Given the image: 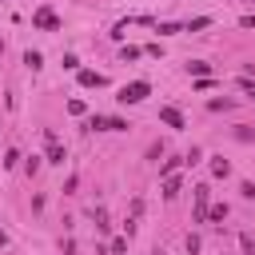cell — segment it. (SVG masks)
<instances>
[{
  "label": "cell",
  "mask_w": 255,
  "mask_h": 255,
  "mask_svg": "<svg viewBox=\"0 0 255 255\" xmlns=\"http://www.w3.org/2000/svg\"><path fill=\"white\" fill-rule=\"evenodd\" d=\"M147 96H151V84H147V80H131V84L120 88L116 100H120V104H139V100H147Z\"/></svg>",
  "instance_id": "obj_1"
},
{
  "label": "cell",
  "mask_w": 255,
  "mask_h": 255,
  "mask_svg": "<svg viewBox=\"0 0 255 255\" xmlns=\"http://www.w3.org/2000/svg\"><path fill=\"white\" fill-rule=\"evenodd\" d=\"M207 211H211V191H207V183H199L195 187V223H207Z\"/></svg>",
  "instance_id": "obj_2"
},
{
  "label": "cell",
  "mask_w": 255,
  "mask_h": 255,
  "mask_svg": "<svg viewBox=\"0 0 255 255\" xmlns=\"http://www.w3.org/2000/svg\"><path fill=\"white\" fill-rule=\"evenodd\" d=\"M32 24H36V28H44V32H52V28H60V16H56L52 8H40V12L32 16Z\"/></svg>",
  "instance_id": "obj_3"
},
{
  "label": "cell",
  "mask_w": 255,
  "mask_h": 255,
  "mask_svg": "<svg viewBox=\"0 0 255 255\" xmlns=\"http://www.w3.org/2000/svg\"><path fill=\"white\" fill-rule=\"evenodd\" d=\"M44 143H48V163H64L68 155H64V143L52 135V131H44Z\"/></svg>",
  "instance_id": "obj_4"
},
{
  "label": "cell",
  "mask_w": 255,
  "mask_h": 255,
  "mask_svg": "<svg viewBox=\"0 0 255 255\" xmlns=\"http://www.w3.org/2000/svg\"><path fill=\"white\" fill-rule=\"evenodd\" d=\"M76 80H80V88H104V84H108L100 72H88V68H80V72H76Z\"/></svg>",
  "instance_id": "obj_5"
},
{
  "label": "cell",
  "mask_w": 255,
  "mask_h": 255,
  "mask_svg": "<svg viewBox=\"0 0 255 255\" xmlns=\"http://www.w3.org/2000/svg\"><path fill=\"white\" fill-rule=\"evenodd\" d=\"M159 120H163L167 128H175V131L183 128V112H179V108H171V104H167V108H159Z\"/></svg>",
  "instance_id": "obj_6"
},
{
  "label": "cell",
  "mask_w": 255,
  "mask_h": 255,
  "mask_svg": "<svg viewBox=\"0 0 255 255\" xmlns=\"http://www.w3.org/2000/svg\"><path fill=\"white\" fill-rule=\"evenodd\" d=\"M211 175H215V179H227V175H231V163H227L223 155H215V159H211Z\"/></svg>",
  "instance_id": "obj_7"
},
{
  "label": "cell",
  "mask_w": 255,
  "mask_h": 255,
  "mask_svg": "<svg viewBox=\"0 0 255 255\" xmlns=\"http://www.w3.org/2000/svg\"><path fill=\"white\" fill-rule=\"evenodd\" d=\"M187 76L203 80V76H211V64H203V60H191V64H187Z\"/></svg>",
  "instance_id": "obj_8"
},
{
  "label": "cell",
  "mask_w": 255,
  "mask_h": 255,
  "mask_svg": "<svg viewBox=\"0 0 255 255\" xmlns=\"http://www.w3.org/2000/svg\"><path fill=\"white\" fill-rule=\"evenodd\" d=\"M139 56H143V48H135V44H124V48H120V60H128V64L139 60Z\"/></svg>",
  "instance_id": "obj_9"
},
{
  "label": "cell",
  "mask_w": 255,
  "mask_h": 255,
  "mask_svg": "<svg viewBox=\"0 0 255 255\" xmlns=\"http://www.w3.org/2000/svg\"><path fill=\"white\" fill-rule=\"evenodd\" d=\"M207 24H211V16H195V20L183 24V32H199V28H207Z\"/></svg>",
  "instance_id": "obj_10"
},
{
  "label": "cell",
  "mask_w": 255,
  "mask_h": 255,
  "mask_svg": "<svg viewBox=\"0 0 255 255\" xmlns=\"http://www.w3.org/2000/svg\"><path fill=\"white\" fill-rule=\"evenodd\" d=\"M24 64L36 72V68H44V56H40V52H24Z\"/></svg>",
  "instance_id": "obj_11"
},
{
  "label": "cell",
  "mask_w": 255,
  "mask_h": 255,
  "mask_svg": "<svg viewBox=\"0 0 255 255\" xmlns=\"http://www.w3.org/2000/svg\"><path fill=\"white\" fill-rule=\"evenodd\" d=\"M163 195H167V199H175V195H179V179H175V175H167V183H163Z\"/></svg>",
  "instance_id": "obj_12"
},
{
  "label": "cell",
  "mask_w": 255,
  "mask_h": 255,
  "mask_svg": "<svg viewBox=\"0 0 255 255\" xmlns=\"http://www.w3.org/2000/svg\"><path fill=\"white\" fill-rule=\"evenodd\" d=\"M88 128H92V131H108V116H92Z\"/></svg>",
  "instance_id": "obj_13"
},
{
  "label": "cell",
  "mask_w": 255,
  "mask_h": 255,
  "mask_svg": "<svg viewBox=\"0 0 255 255\" xmlns=\"http://www.w3.org/2000/svg\"><path fill=\"white\" fill-rule=\"evenodd\" d=\"M207 219H227V203H215V207L207 211Z\"/></svg>",
  "instance_id": "obj_14"
},
{
  "label": "cell",
  "mask_w": 255,
  "mask_h": 255,
  "mask_svg": "<svg viewBox=\"0 0 255 255\" xmlns=\"http://www.w3.org/2000/svg\"><path fill=\"white\" fill-rule=\"evenodd\" d=\"M239 247H243V255H255V239L251 235H239Z\"/></svg>",
  "instance_id": "obj_15"
},
{
  "label": "cell",
  "mask_w": 255,
  "mask_h": 255,
  "mask_svg": "<svg viewBox=\"0 0 255 255\" xmlns=\"http://www.w3.org/2000/svg\"><path fill=\"white\" fill-rule=\"evenodd\" d=\"M235 139H243V143H247V139H255V131L243 124V128H235Z\"/></svg>",
  "instance_id": "obj_16"
},
{
  "label": "cell",
  "mask_w": 255,
  "mask_h": 255,
  "mask_svg": "<svg viewBox=\"0 0 255 255\" xmlns=\"http://www.w3.org/2000/svg\"><path fill=\"white\" fill-rule=\"evenodd\" d=\"M239 191H243V199H255V183H251V179H243V183H239Z\"/></svg>",
  "instance_id": "obj_17"
},
{
  "label": "cell",
  "mask_w": 255,
  "mask_h": 255,
  "mask_svg": "<svg viewBox=\"0 0 255 255\" xmlns=\"http://www.w3.org/2000/svg\"><path fill=\"white\" fill-rule=\"evenodd\" d=\"M239 88H243V92H251V96H255V84H251V76H243V80H239Z\"/></svg>",
  "instance_id": "obj_18"
},
{
  "label": "cell",
  "mask_w": 255,
  "mask_h": 255,
  "mask_svg": "<svg viewBox=\"0 0 255 255\" xmlns=\"http://www.w3.org/2000/svg\"><path fill=\"white\" fill-rule=\"evenodd\" d=\"M239 24H243V28H255V16H243Z\"/></svg>",
  "instance_id": "obj_19"
},
{
  "label": "cell",
  "mask_w": 255,
  "mask_h": 255,
  "mask_svg": "<svg viewBox=\"0 0 255 255\" xmlns=\"http://www.w3.org/2000/svg\"><path fill=\"white\" fill-rule=\"evenodd\" d=\"M4 243H8V231H4V227H0V247H4Z\"/></svg>",
  "instance_id": "obj_20"
},
{
  "label": "cell",
  "mask_w": 255,
  "mask_h": 255,
  "mask_svg": "<svg viewBox=\"0 0 255 255\" xmlns=\"http://www.w3.org/2000/svg\"><path fill=\"white\" fill-rule=\"evenodd\" d=\"M251 4H255V0H251Z\"/></svg>",
  "instance_id": "obj_21"
}]
</instances>
